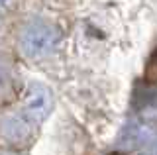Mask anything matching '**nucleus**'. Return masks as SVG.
I'll use <instances>...</instances> for the list:
<instances>
[{
    "label": "nucleus",
    "mask_w": 157,
    "mask_h": 155,
    "mask_svg": "<svg viewBox=\"0 0 157 155\" xmlns=\"http://www.w3.org/2000/svg\"><path fill=\"white\" fill-rule=\"evenodd\" d=\"M55 41H57V32L51 26L37 24V26H32L26 32V41L24 43H26V49L33 51V53H43Z\"/></svg>",
    "instance_id": "f257e3e1"
},
{
    "label": "nucleus",
    "mask_w": 157,
    "mask_h": 155,
    "mask_svg": "<svg viewBox=\"0 0 157 155\" xmlns=\"http://www.w3.org/2000/svg\"><path fill=\"white\" fill-rule=\"evenodd\" d=\"M14 6V0H0V12H6Z\"/></svg>",
    "instance_id": "f03ea898"
}]
</instances>
